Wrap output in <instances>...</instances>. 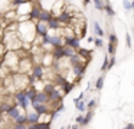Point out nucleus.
Instances as JSON below:
<instances>
[{"label": "nucleus", "mask_w": 134, "mask_h": 129, "mask_svg": "<svg viewBox=\"0 0 134 129\" xmlns=\"http://www.w3.org/2000/svg\"><path fill=\"white\" fill-rule=\"evenodd\" d=\"M61 129H64V128H61Z\"/></svg>", "instance_id": "44"}, {"label": "nucleus", "mask_w": 134, "mask_h": 129, "mask_svg": "<svg viewBox=\"0 0 134 129\" xmlns=\"http://www.w3.org/2000/svg\"><path fill=\"white\" fill-rule=\"evenodd\" d=\"M88 106H90V108H94V106H95V100L91 99V100H90V103H88Z\"/></svg>", "instance_id": "38"}, {"label": "nucleus", "mask_w": 134, "mask_h": 129, "mask_svg": "<svg viewBox=\"0 0 134 129\" xmlns=\"http://www.w3.org/2000/svg\"><path fill=\"white\" fill-rule=\"evenodd\" d=\"M72 89H74V83H68V82H66V83L64 85V92H65V93H69Z\"/></svg>", "instance_id": "22"}, {"label": "nucleus", "mask_w": 134, "mask_h": 129, "mask_svg": "<svg viewBox=\"0 0 134 129\" xmlns=\"http://www.w3.org/2000/svg\"><path fill=\"white\" fill-rule=\"evenodd\" d=\"M53 56H55V59H58V60H61L62 57L66 56V54H65V47H64V46H59V47H56Z\"/></svg>", "instance_id": "9"}, {"label": "nucleus", "mask_w": 134, "mask_h": 129, "mask_svg": "<svg viewBox=\"0 0 134 129\" xmlns=\"http://www.w3.org/2000/svg\"><path fill=\"white\" fill-rule=\"evenodd\" d=\"M104 10L107 11L108 16H115V11H114V9L111 7L110 4H105V6H104Z\"/></svg>", "instance_id": "17"}, {"label": "nucleus", "mask_w": 134, "mask_h": 129, "mask_svg": "<svg viewBox=\"0 0 134 129\" xmlns=\"http://www.w3.org/2000/svg\"><path fill=\"white\" fill-rule=\"evenodd\" d=\"M51 45L59 47V46H62V39L58 36V34H56V36H52V37H51Z\"/></svg>", "instance_id": "13"}, {"label": "nucleus", "mask_w": 134, "mask_h": 129, "mask_svg": "<svg viewBox=\"0 0 134 129\" xmlns=\"http://www.w3.org/2000/svg\"><path fill=\"white\" fill-rule=\"evenodd\" d=\"M35 110H38V112H39V113H41V115H45V113H46V112H48V109H46V106H45L43 103H42V105H39L38 108L35 109Z\"/></svg>", "instance_id": "21"}, {"label": "nucleus", "mask_w": 134, "mask_h": 129, "mask_svg": "<svg viewBox=\"0 0 134 129\" xmlns=\"http://www.w3.org/2000/svg\"><path fill=\"white\" fill-rule=\"evenodd\" d=\"M23 3H26V0H13V4L18 6V4H23Z\"/></svg>", "instance_id": "36"}, {"label": "nucleus", "mask_w": 134, "mask_h": 129, "mask_svg": "<svg viewBox=\"0 0 134 129\" xmlns=\"http://www.w3.org/2000/svg\"><path fill=\"white\" fill-rule=\"evenodd\" d=\"M48 32H49V24H48V22L38 20V22H36V33L41 34V36H45V34H48Z\"/></svg>", "instance_id": "2"}, {"label": "nucleus", "mask_w": 134, "mask_h": 129, "mask_svg": "<svg viewBox=\"0 0 134 129\" xmlns=\"http://www.w3.org/2000/svg\"><path fill=\"white\" fill-rule=\"evenodd\" d=\"M16 100H18L19 106H22V108H23L25 110H26L27 106H29V100H30V97L26 95V92H19V93L16 95Z\"/></svg>", "instance_id": "1"}, {"label": "nucleus", "mask_w": 134, "mask_h": 129, "mask_svg": "<svg viewBox=\"0 0 134 129\" xmlns=\"http://www.w3.org/2000/svg\"><path fill=\"white\" fill-rule=\"evenodd\" d=\"M39 116H41V113H39L38 110L30 112V113L27 115V125H32V123L39 122Z\"/></svg>", "instance_id": "5"}, {"label": "nucleus", "mask_w": 134, "mask_h": 129, "mask_svg": "<svg viewBox=\"0 0 134 129\" xmlns=\"http://www.w3.org/2000/svg\"><path fill=\"white\" fill-rule=\"evenodd\" d=\"M52 17H53V16H52V13H51V11L42 10V13H41V16H39L38 20H42V22H49Z\"/></svg>", "instance_id": "12"}, {"label": "nucleus", "mask_w": 134, "mask_h": 129, "mask_svg": "<svg viewBox=\"0 0 134 129\" xmlns=\"http://www.w3.org/2000/svg\"><path fill=\"white\" fill-rule=\"evenodd\" d=\"M71 129H78V125H75V126H72Z\"/></svg>", "instance_id": "41"}, {"label": "nucleus", "mask_w": 134, "mask_h": 129, "mask_svg": "<svg viewBox=\"0 0 134 129\" xmlns=\"http://www.w3.org/2000/svg\"><path fill=\"white\" fill-rule=\"evenodd\" d=\"M36 2H39V0H36Z\"/></svg>", "instance_id": "43"}, {"label": "nucleus", "mask_w": 134, "mask_h": 129, "mask_svg": "<svg viewBox=\"0 0 134 129\" xmlns=\"http://www.w3.org/2000/svg\"><path fill=\"white\" fill-rule=\"evenodd\" d=\"M41 13H42V10H41V7H39L38 4H33L32 7H30V13H29V16H30V19H36L38 20L39 19V16H41Z\"/></svg>", "instance_id": "4"}, {"label": "nucleus", "mask_w": 134, "mask_h": 129, "mask_svg": "<svg viewBox=\"0 0 134 129\" xmlns=\"http://www.w3.org/2000/svg\"><path fill=\"white\" fill-rule=\"evenodd\" d=\"M108 52H110V54H114V52H115V49H114V43H108Z\"/></svg>", "instance_id": "28"}, {"label": "nucleus", "mask_w": 134, "mask_h": 129, "mask_svg": "<svg viewBox=\"0 0 134 129\" xmlns=\"http://www.w3.org/2000/svg\"><path fill=\"white\" fill-rule=\"evenodd\" d=\"M92 2L95 3V7L98 9V10H102V9H104V4H102L101 0H92Z\"/></svg>", "instance_id": "25"}, {"label": "nucleus", "mask_w": 134, "mask_h": 129, "mask_svg": "<svg viewBox=\"0 0 134 129\" xmlns=\"http://www.w3.org/2000/svg\"><path fill=\"white\" fill-rule=\"evenodd\" d=\"M124 129H134V125H128L127 128H124Z\"/></svg>", "instance_id": "39"}, {"label": "nucleus", "mask_w": 134, "mask_h": 129, "mask_svg": "<svg viewBox=\"0 0 134 129\" xmlns=\"http://www.w3.org/2000/svg\"><path fill=\"white\" fill-rule=\"evenodd\" d=\"M58 19H59L61 23H69L71 20H72V14H71L69 11H62V13L58 16Z\"/></svg>", "instance_id": "6"}, {"label": "nucleus", "mask_w": 134, "mask_h": 129, "mask_svg": "<svg viewBox=\"0 0 134 129\" xmlns=\"http://www.w3.org/2000/svg\"><path fill=\"white\" fill-rule=\"evenodd\" d=\"M56 99H58L59 102L62 100V96H61V93H59V90H58V89H55V90H53L52 93L49 95V100H56Z\"/></svg>", "instance_id": "14"}, {"label": "nucleus", "mask_w": 134, "mask_h": 129, "mask_svg": "<svg viewBox=\"0 0 134 129\" xmlns=\"http://www.w3.org/2000/svg\"><path fill=\"white\" fill-rule=\"evenodd\" d=\"M110 42L114 43V45H117V36L115 34H110Z\"/></svg>", "instance_id": "30"}, {"label": "nucleus", "mask_w": 134, "mask_h": 129, "mask_svg": "<svg viewBox=\"0 0 134 129\" xmlns=\"http://www.w3.org/2000/svg\"><path fill=\"white\" fill-rule=\"evenodd\" d=\"M74 103H75V106H76V109H78V110H81V112L85 110V105H84V102H82L79 97H76V99L74 100Z\"/></svg>", "instance_id": "15"}, {"label": "nucleus", "mask_w": 134, "mask_h": 129, "mask_svg": "<svg viewBox=\"0 0 134 129\" xmlns=\"http://www.w3.org/2000/svg\"><path fill=\"white\" fill-rule=\"evenodd\" d=\"M33 76L38 77V79H42V77H43V67H42L41 65H36L35 67H33Z\"/></svg>", "instance_id": "10"}, {"label": "nucleus", "mask_w": 134, "mask_h": 129, "mask_svg": "<svg viewBox=\"0 0 134 129\" xmlns=\"http://www.w3.org/2000/svg\"><path fill=\"white\" fill-rule=\"evenodd\" d=\"M53 90H55V88H53V85H51V83H48V85L43 86V92H46L48 95H51Z\"/></svg>", "instance_id": "18"}, {"label": "nucleus", "mask_w": 134, "mask_h": 129, "mask_svg": "<svg viewBox=\"0 0 134 129\" xmlns=\"http://www.w3.org/2000/svg\"><path fill=\"white\" fill-rule=\"evenodd\" d=\"M102 83H104V77H98V80H97V89H102Z\"/></svg>", "instance_id": "26"}, {"label": "nucleus", "mask_w": 134, "mask_h": 129, "mask_svg": "<svg viewBox=\"0 0 134 129\" xmlns=\"http://www.w3.org/2000/svg\"><path fill=\"white\" fill-rule=\"evenodd\" d=\"M65 45L69 46V47L78 49V47H79V37H78V36H69V37H66V40H65Z\"/></svg>", "instance_id": "3"}, {"label": "nucleus", "mask_w": 134, "mask_h": 129, "mask_svg": "<svg viewBox=\"0 0 134 129\" xmlns=\"http://www.w3.org/2000/svg\"><path fill=\"white\" fill-rule=\"evenodd\" d=\"M56 83H58V85H61V86H64L65 83H66V79H65L64 76H58V77H56Z\"/></svg>", "instance_id": "24"}, {"label": "nucleus", "mask_w": 134, "mask_h": 129, "mask_svg": "<svg viewBox=\"0 0 134 129\" xmlns=\"http://www.w3.org/2000/svg\"><path fill=\"white\" fill-rule=\"evenodd\" d=\"M90 53H91L90 50H85V49H79V54H81V56H90Z\"/></svg>", "instance_id": "29"}, {"label": "nucleus", "mask_w": 134, "mask_h": 129, "mask_svg": "<svg viewBox=\"0 0 134 129\" xmlns=\"http://www.w3.org/2000/svg\"><path fill=\"white\" fill-rule=\"evenodd\" d=\"M90 3V0H84V4H88Z\"/></svg>", "instance_id": "40"}, {"label": "nucleus", "mask_w": 134, "mask_h": 129, "mask_svg": "<svg viewBox=\"0 0 134 129\" xmlns=\"http://www.w3.org/2000/svg\"><path fill=\"white\" fill-rule=\"evenodd\" d=\"M36 93H38V92H36L33 88H30V89H26V95L30 97V99H33V97L36 96Z\"/></svg>", "instance_id": "20"}, {"label": "nucleus", "mask_w": 134, "mask_h": 129, "mask_svg": "<svg viewBox=\"0 0 134 129\" xmlns=\"http://www.w3.org/2000/svg\"><path fill=\"white\" fill-rule=\"evenodd\" d=\"M43 43H46V45H48V43H51V36H49V34H45V36H43Z\"/></svg>", "instance_id": "33"}, {"label": "nucleus", "mask_w": 134, "mask_h": 129, "mask_svg": "<svg viewBox=\"0 0 134 129\" xmlns=\"http://www.w3.org/2000/svg\"><path fill=\"white\" fill-rule=\"evenodd\" d=\"M7 115H9L12 119H18V118L20 116V112H19V109L16 108V106H12V108L9 109V112H7Z\"/></svg>", "instance_id": "11"}, {"label": "nucleus", "mask_w": 134, "mask_h": 129, "mask_svg": "<svg viewBox=\"0 0 134 129\" xmlns=\"http://www.w3.org/2000/svg\"><path fill=\"white\" fill-rule=\"evenodd\" d=\"M122 6H124L125 10H131L133 9V3H130L128 0H122Z\"/></svg>", "instance_id": "23"}, {"label": "nucleus", "mask_w": 134, "mask_h": 129, "mask_svg": "<svg viewBox=\"0 0 134 129\" xmlns=\"http://www.w3.org/2000/svg\"><path fill=\"white\" fill-rule=\"evenodd\" d=\"M114 65H115V57H113V59L110 60V66H108V69H111Z\"/></svg>", "instance_id": "37"}, {"label": "nucleus", "mask_w": 134, "mask_h": 129, "mask_svg": "<svg viewBox=\"0 0 134 129\" xmlns=\"http://www.w3.org/2000/svg\"><path fill=\"white\" fill-rule=\"evenodd\" d=\"M95 45H97V47H102V40L99 39V37L95 39Z\"/></svg>", "instance_id": "35"}, {"label": "nucleus", "mask_w": 134, "mask_h": 129, "mask_svg": "<svg viewBox=\"0 0 134 129\" xmlns=\"http://www.w3.org/2000/svg\"><path fill=\"white\" fill-rule=\"evenodd\" d=\"M91 116H92V112H88V113H87V116H85L84 125H87V123H90V120H91Z\"/></svg>", "instance_id": "27"}, {"label": "nucleus", "mask_w": 134, "mask_h": 129, "mask_svg": "<svg viewBox=\"0 0 134 129\" xmlns=\"http://www.w3.org/2000/svg\"><path fill=\"white\" fill-rule=\"evenodd\" d=\"M92 24H94V30H95L97 36H102V34H104V30H102V29H101V26L98 24V22H94Z\"/></svg>", "instance_id": "16"}, {"label": "nucleus", "mask_w": 134, "mask_h": 129, "mask_svg": "<svg viewBox=\"0 0 134 129\" xmlns=\"http://www.w3.org/2000/svg\"><path fill=\"white\" fill-rule=\"evenodd\" d=\"M15 129H26V125H23V123H16Z\"/></svg>", "instance_id": "32"}, {"label": "nucleus", "mask_w": 134, "mask_h": 129, "mask_svg": "<svg viewBox=\"0 0 134 129\" xmlns=\"http://www.w3.org/2000/svg\"><path fill=\"white\" fill-rule=\"evenodd\" d=\"M48 24H49V29H53V30H58L59 26H61V22H59L58 17H52V19L48 22Z\"/></svg>", "instance_id": "8"}, {"label": "nucleus", "mask_w": 134, "mask_h": 129, "mask_svg": "<svg viewBox=\"0 0 134 129\" xmlns=\"http://www.w3.org/2000/svg\"><path fill=\"white\" fill-rule=\"evenodd\" d=\"M35 99H38L41 103H46L48 100H49V95L46 93V92H38L35 96Z\"/></svg>", "instance_id": "7"}, {"label": "nucleus", "mask_w": 134, "mask_h": 129, "mask_svg": "<svg viewBox=\"0 0 134 129\" xmlns=\"http://www.w3.org/2000/svg\"><path fill=\"white\" fill-rule=\"evenodd\" d=\"M133 9H134V2H133Z\"/></svg>", "instance_id": "42"}, {"label": "nucleus", "mask_w": 134, "mask_h": 129, "mask_svg": "<svg viewBox=\"0 0 134 129\" xmlns=\"http://www.w3.org/2000/svg\"><path fill=\"white\" fill-rule=\"evenodd\" d=\"M16 123H23V125H27V116H25V115H20V116L16 119Z\"/></svg>", "instance_id": "19"}, {"label": "nucleus", "mask_w": 134, "mask_h": 129, "mask_svg": "<svg viewBox=\"0 0 134 129\" xmlns=\"http://www.w3.org/2000/svg\"><path fill=\"white\" fill-rule=\"evenodd\" d=\"M125 42H127V46H131V37H130V34H125Z\"/></svg>", "instance_id": "34"}, {"label": "nucleus", "mask_w": 134, "mask_h": 129, "mask_svg": "<svg viewBox=\"0 0 134 129\" xmlns=\"http://www.w3.org/2000/svg\"><path fill=\"white\" fill-rule=\"evenodd\" d=\"M84 120H85V118H84V116H81V115H79V116L76 118V122H78L79 125H84Z\"/></svg>", "instance_id": "31"}]
</instances>
